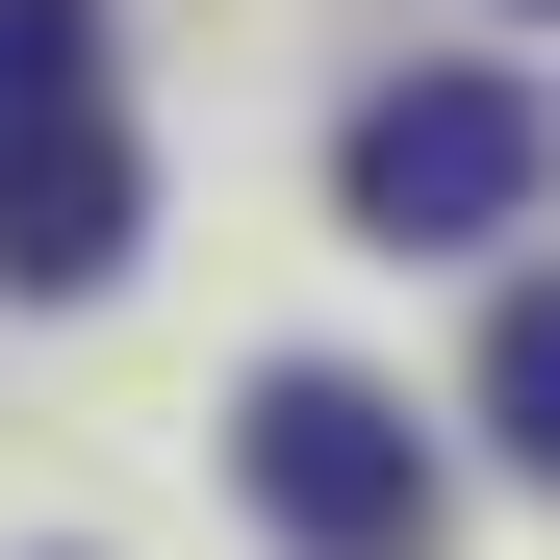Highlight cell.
I'll list each match as a JSON object with an SVG mask.
<instances>
[{
    "label": "cell",
    "mask_w": 560,
    "mask_h": 560,
    "mask_svg": "<svg viewBox=\"0 0 560 560\" xmlns=\"http://www.w3.org/2000/svg\"><path fill=\"white\" fill-rule=\"evenodd\" d=\"M230 458H255V510L306 535V560H433V433H408L383 383H331V357H280Z\"/></svg>",
    "instance_id": "2"
},
{
    "label": "cell",
    "mask_w": 560,
    "mask_h": 560,
    "mask_svg": "<svg viewBox=\"0 0 560 560\" xmlns=\"http://www.w3.org/2000/svg\"><path fill=\"white\" fill-rule=\"evenodd\" d=\"M485 433H535V458H560V280H535V306L485 331Z\"/></svg>",
    "instance_id": "4"
},
{
    "label": "cell",
    "mask_w": 560,
    "mask_h": 560,
    "mask_svg": "<svg viewBox=\"0 0 560 560\" xmlns=\"http://www.w3.org/2000/svg\"><path fill=\"white\" fill-rule=\"evenodd\" d=\"M0 280H26V306L128 280V103H103V0H0Z\"/></svg>",
    "instance_id": "1"
},
{
    "label": "cell",
    "mask_w": 560,
    "mask_h": 560,
    "mask_svg": "<svg viewBox=\"0 0 560 560\" xmlns=\"http://www.w3.org/2000/svg\"><path fill=\"white\" fill-rule=\"evenodd\" d=\"M510 205H535V103L510 77H383V103H357V230L383 255H458Z\"/></svg>",
    "instance_id": "3"
}]
</instances>
